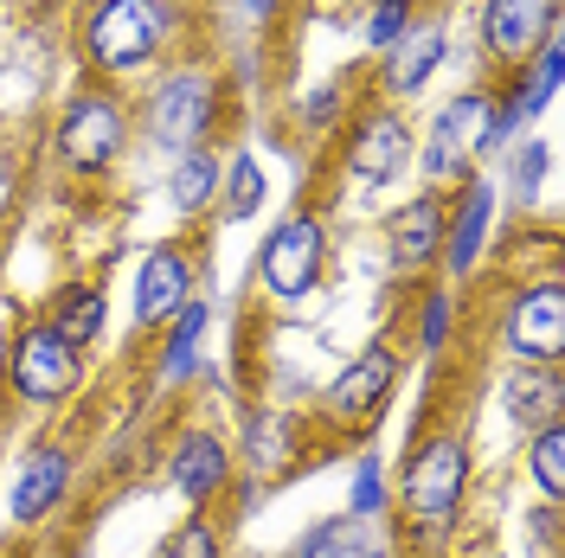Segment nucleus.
<instances>
[{"instance_id": "nucleus-1", "label": "nucleus", "mask_w": 565, "mask_h": 558, "mask_svg": "<svg viewBox=\"0 0 565 558\" xmlns=\"http://www.w3.org/2000/svg\"><path fill=\"white\" fill-rule=\"evenodd\" d=\"M462 494H469V437L457 423H424L405 443V469H398V507L405 526L418 539L450 533L462 514Z\"/></svg>"}, {"instance_id": "nucleus-2", "label": "nucleus", "mask_w": 565, "mask_h": 558, "mask_svg": "<svg viewBox=\"0 0 565 558\" xmlns=\"http://www.w3.org/2000/svg\"><path fill=\"white\" fill-rule=\"evenodd\" d=\"M168 7L161 0H104L90 20H84V58L109 77H122V71H141L161 58V45H168Z\"/></svg>"}, {"instance_id": "nucleus-3", "label": "nucleus", "mask_w": 565, "mask_h": 558, "mask_svg": "<svg viewBox=\"0 0 565 558\" xmlns=\"http://www.w3.org/2000/svg\"><path fill=\"white\" fill-rule=\"evenodd\" d=\"M392 385H398V353L386 341H373V347L360 353V360H348L334 373V385L321 391V423L341 430V437H366L373 423L386 418Z\"/></svg>"}, {"instance_id": "nucleus-4", "label": "nucleus", "mask_w": 565, "mask_h": 558, "mask_svg": "<svg viewBox=\"0 0 565 558\" xmlns=\"http://www.w3.org/2000/svg\"><path fill=\"white\" fill-rule=\"evenodd\" d=\"M501 347L521 366H559L565 360V282L546 270L540 282H521L501 309Z\"/></svg>"}, {"instance_id": "nucleus-5", "label": "nucleus", "mask_w": 565, "mask_h": 558, "mask_svg": "<svg viewBox=\"0 0 565 558\" xmlns=\"http://www.w3.org/2000/svg\"><path fill=\"white\" fill-rule=\"evenodd\" d=\"M321 270H328V225L309 218V212L282 218L277 232L264 238V250H257V282H264L277 302H302L321 282Z\"/></svg>"}, {"instance_id": "nucleus-6", "label": "nucleus", "mask_w": 565, "mask_h": 558, "mask_svg": "<svg viewBox=\"0 0 565 558\" xmlns=\"http://www.w3.org/2000/svg\"><path fill=\"white\" fill-rule=\"evenodd\" d=\"M489 116L494 97L489 90H462L437 109L430 136H424V174L430 180H469V161L489 148Z\"/></svg>"}, {"instance_id": "nucleus-7", "label": "nucleus", "mask_w": 565, "mask_h": 558, "mask_svg": "<svg viewBox=\"0 0 565 558\" xmlns=\"http://www.w3.org/2000/svg\"><path fill=\"white\" fill-rule=\"evenodd\" d=\"M7 379L26 405H65L77 379H84V353L65 347L45 321H33L20 341H13V360H7Z\"/></svg>"}, {"instance_id": "nucleus-8", "label": "nucleus", "mask_w": 565, "mask_h": 558, "mask_svg": "<svg viewBox=\"0 0 565 558\" xmlns=\"http://www.w3.org/2000/svg\"><path fill=\"white\" fill-rule=\"evenodd\" d=\"M129 148V109L116 97H77L58 122V161L71 174H104Z\"/></svg>"}, {"instance_id": "nucleus-9", "label": "nucleus", "mask_w": 565, "mask_h": 558, "mask_svg": "<svg viewBox=\"0 0 565 558\" xmlns=\"http://www.w3.org/2000/svg\"><path fill=\"white\" fill-rule=\"evenodd\" d=\"M212 109H218V90H212L206 71H168L148 97V129H154L161 148L186 154L212 136Z\"/></svg>"}, {"instance_id": "nucleus-10", "label": "nucleus", "mask_w": 565, "mask_h": 558, "mask_svg": "<svg viewBox=\"0 0 565 558\" xmlns=\"http://www.w3.org/2000/svg\"><path fill=\"white\" fill-rule=\"evenodd\" d=\"M405 161H412V122H405L392 104L366 109V116L348 129V174L353 180L386 186V180L405 174Z\"/></svg>"}, {"instance_id": "nucleus-11", "label": "nucleus", "mask_w": 565, "mask_h": 558, "mask_svg": "<svg viewBox=\"0 0 565 558\" xmlns=\"http://www.w3.org/2000/svg\"><path fill=\"white\" fill-rule=\"evenodd\" d=\"M559 26V0H489L482 7V45L501 65H527Z\"/></svg>"}, {"instance_id": "nucleus-12", "label": "nucleus", "mask_w": 565, "mask_h": 558, "mask_svg": "<svg viewBox=\"0 0 565 558\" xmlns=\"http://www.w3.org/2000/svg\"><path fill=\"white\" fill-rule=\"evenodd\" d=\"M232 469H238V455H232V443L218 430H186L174 443V455H168V482L193 507H212L218 494L232 489Z\"/></svg>"}, {"instance_id": "nucleus-13", "label": "nucleus", "mask_w": 565, "mask_h": 558, "mask_svg": "<svg viewBox=\"0 0 565 558\" xmlns=\"http://www.w3.org/2000/svg\"><path fill=\"white\" fill-rule=\"evenodd\" d=\"M186 302H193V257L180 245H154L136 270V321L141 328H161Z\"/></svg>"}, {"instance_id": "nucleus-14", "label": "nucleus", "mask_w": 565, "mask_h": 558, "mask_svg": "<svg viewBox=\"0 0 565 558\" xmlns=\"http://www.w3.org/2000/svg\"><path fill=\"white\" fill-rule=\"evenodd\" d=\"M489 218H494V186L482 174H469L462 193H457V206H444V270H450V277H469V270L482 264Z\"/></svg>"}, {"instance_id": "nucleus-15", "label": "nucleus", "mask_w": 565, "mask_h": 558, "mask_svg": "<svg viewBox=\"0 0 565 558\" xmlns=\"http://www.w3.org/2000/svg\"><path fill=\"white\" fill-rule=\"evenodd\" d=\"M386 250L398 277H424L437 257H444V200H412L386 218Z\"/></svg>"}, {"instance_id": "nucleus-16", "label": "nucleus", "mask_w": 565, "mask_h": 558, "mask_svg": "<svg viewBox=\"0 0 565 558\" xmlns=\"http://www.w3.org/2000/svg\"><path fill=\"white\" fill-rule=\"evenodd\" d=\"M71 489V450L65 443H39L26 462H20V475H13V521L20 526H39Z\"/></svg>"}, {"instance_id": "nucleus-17", "label": "nucleus", "mask_w": 565, "mask_h": 558, "mask_svg": "<svg viewBox=\"0 0 565 558\" xmlns=\"http://www.w3.org/2000/svg\"><path fill=\"white\" fill-rule=\"evenodd\" d=\"M501 405L521 430H546L565 418V379L559 366H514V379L501 385Z\"/></svg>"}, {"instance_id": "nucleus-18", "label": "nucleus", "mask_w": 565, "mask_h": 558, "mask_svg": "<svg viewBox=\"0 0 565 558\" xmlns=\"http://www.w3.org/2000/svg\"><path fill=\"white\" fill-rule=\"evenodd\" d=\"M437 65H444V26L437 20L405 26L398 45H386V97H418Z\"/></svg>"}, {"instance_id": "nucleus-19", "label": "nucleus", "mask_w": 565, "mask_h": 558, "mask_svg": "<svg viewBox=\"0 0 565 558\" xmlns=\"http://www.w3.org/2000/svg\"><path fill=\"white\" fill-rule=\"evenodd\" d=\"M296 455H302V418H289V411H250V423H245L250 475H282Z\"/></svg>"}, {"instance_id": "nucleus-20", "label": "nucleus", "mask_w": 565, "mask_h": 558, "mask_svg": "<svg viewBox=\"0 0 565 558\" xmlns=\"http://www.w3.org/2000/svg\"><path fill=\"white\" fill-rule=\"evenodd\" d=\"M45 328H52L65 347L84 353L104 334V289H97V282H65V289L52 296V309H45Z\"/></svg>"}, {"instance_id": "nucleus-21", "label": "nucleus", "mask_w": 565, "mask_h": 558, "mask_svg": "<svg viewBox=\"0 0 565 558\" xmlns=\"http://www.w3.org/2000/svg\"><path fill=\"white\" fill-rule=\"evenodd\" d=\"M289 558H398L392 539H380V521H321Z\"/></svg>"}, {"instance_id": "nucleus-22", "label": "nucleus", "mask_w": 565, "mask_h": 558, "mask_svg": "<svg viewBox=\"0 0 565 558\" xmlns=\"http://www.w3.org/2000/svg\"><path fill=\"white\" fill-rule=\"evenodd\" d=\"M218 154L212 148H186L174 161V174H168V193H174V206L180 212H206L212 200H218Z\"/></svg>"}, {"instance_id": "nucleus-23", "label": "nucleus", "mask_w": 565, "mask_h": 558, "mask_svg": "<svg viewBox=\"0 0 565 558\" xmlns=\"http://www.w3.org/2000/svg\"><path fill=\"white\" fill-rule=\"evenodd\" d=\"M212 309L206 302H186V309L174 314V334H168V360H161V379L180 385L193 366H200V334H206Z\"/></svg>"}, {"instance_id": "nucleus-24", "label": "nucleus", "mask_w": 565, "mask_h": 558, "mask_svg": "<svg viewBox=\"0 0 565 558\" xmlns=\"http://www.w3.org/2000/svg\"><path fill=\"white\" fill-rule=\"evenodd\" d=\"M527 475L540 482V494H546L553 507L565 501V423H546V430H533Z\"/></svg>"}, {"instance_id": "nucleus-25", "label": "nucleus", "mask_w": 565, "mask_h": 558, "mask_svg": "<svg viewBox=\"0 0 565 558\" xmlns=\"http://www.w3.org/2000/svg\"><path fill=\"white\" fill-rule=\"evenodd\" d=\"M218 200H225V218H232V225L250 218V212L264 206V168H257L250 154H238L232 174H218Z\"/></svg>"}, {"instance_id": "nucleus-26", "label": "nucleus", "mask_w": 565, "mask_h": 558, "mask_svg": "<svg viewBox=\"0 0 565 558\" xmlns=\"http://www.w3.org/2000/svg\"><path fill=\"white\" fill-rule=\"evenodd\" d=\"M225 552V533L206 521V514H193V521H180L168 539H161V552L154 558H218Z\"/></svg>"}, {"instance_id": "nucleus-27", "label": "nucleus", "mask_w": 565, "mask_h": 558, "mask_svg": "<svg viewBox=\"0 0 565 558\" xmlns=\"http://www.w3.org/2000/svg\"><path fill=\"white\" fill-rule=\"evenodd\" d=\"M348 514L353 521H380L386 514V469H380V455H360L353 489H348Z\"/></svg>"}, {"instance_id": "nucleus-28", "label": "nucleus", "mask_w": 565, "mask_h": 558, "mask_svg": "<svg viewBox=\"0 0 565 558\" xmlns=\"http://www.w3.org/2000/svg\"><path fill=\"white\" fill-rule=\"evenodd\" d=\"M546 141H521V154H514V168H508V186L521 193V206H527L533 193H540V180H546Z\"/></svg>"}, {"instance_id": "nucleus-29", "label": "nucleus", "mask_w": 565, "mask_h": 558, "mask_svg": "<svg viewBox=\"0 0 565 558\" xmlns=\"http://www.w3.org/2000/svg\"><path fill=\"white\" fill-rule=\"evenodd\" d=\"M412 26V0H380L373 13H366V45H398V33Z\"/></svg>"}, {"instance_id": "nucleus-30", "label": "nucleus", "mask_w": 565, "mask_h": 558, "mask_svg": "<svg viewBox=\"0 0 565 558\" xmlns=\"http://www.w3.org/2000/svg\"><path fill=\"white\" fill-rule=\"evenodd\" d=\"M444 334H450V296L437 289V296H424V328H418V347L437 353L444 347Z\"/></svg>"}, {"instance_id": "nucleus-31", "label": "nucleus", "mask_w": 565, "mask_h": 558, "mask_svg": "<svg viewBox=\"0 0 565 558\" xmlns=\"http://www.w3.org/2000/svg\"><path fill=\"white\" fill-rule=\"evenodd\" d=\"M245 13H277V0H245Z\"/></svg>"}]
</instances>
